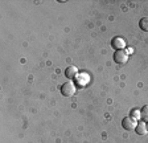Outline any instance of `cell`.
Returning a JSON list of instances; mask_svg holds the SVG:
<instances>
[{"label": "cell", "mask_w": 148, "mask_h": 143, "mask_svg": "<svg viewBox=\"0 0 148 143\" xmlns=\"http://www.w3.org/2000/svg\"><path fill=\"white\" fill-rule=\"evenodd\" d=\"M74 93H75V85L73 82L68 81L61 86V94L64 97H71L74 96Z\"/></svg>", "instance_id": "obj_1"}, {"label": "cell", "mask_w": 148, "mask_h": 143, "mask_svg": "<svg viewBox=\"0 0 148 143\" xmlns=\"http://www.w3.org/2000/svg\"><path fill=\"white\" fill-rule=\"evenodd\" d=\"M114 61L116 64L120 65H124L127 61H128V53L126 50H115L114 53Z\"/></svg>", "instance_id": "obj_2"}, {"label": "cell", "mask_w": 148, "mask_h": 143, "mask_svg": "<svg viewBox=\"0 0 148 143\" xmlns=\"http://www.w3.org/2000/svg\"><path fill=\"white\" fill-rule=\"evenodd\" d=\"M136 124H138V122H136L132 117H124L123 121H122V126H123V129L124 130H127V131L135 130Z\"/></svg>", "instance_id": "obj_3"}, {"label": "cell", "mask_w": 148, "mask_h": 143, "mask_svg": "<svg viewBox=\"0 0 148 143\" xmlns=\"http://www.w3.org/2000/svg\"><path fill=\"white\" fill-rule=\"evenodd\" d=\"M111 45L115 50H123V48L126 47V43L122 37H114L111 40Z\"/></svg>", "instance_id": "obj_4"}, {"label": "cell", "mask_w": 148, "mask_h": 143, "mask_svg": "<svg viewBox=\"0 0 148 143\" xmlns=\"http://www.w3.org/2000/svg\"><path fill=\"white\" fill-rule=\"evenodd\" d=\"M135 131H136V134H138V135H145V134L148 133L147 124H145L144 122L139 121L138 124H136V127H135Z\"/></svg>", "instance_id": "obj_5"}, {"label": "cell", "mask_w": 148, "mask_h": 143, "mask_svg": "<svg viewBox=\"0 0 148 143\" xmlns=\"http://www.w3.org/2000/svg\"><path fill=\"white\" fill-rule=\"evenodd\" d=\"M77 73H78V69L75 68V66H69V68L65 70V76H66V78H69V80L75 78Z\"/></svg>", "instance_id": "obj_6"}, {"label": "cell", "mask_w": 148, "mask_h": 143, "mask_svg": "<svg viewBox=\"0 0 148 143\" xmlns=\"http://www.w3.org/2000/svg\"><path fill=\"white\" fill-rule=\"evenodd\" d=\"M139 27H140L142 31L148 32V17H143V19H140V21H139Z\"/></svg>", "instance_id": "obj_7"}, {"label": "cell", "mask_w": 148, "mask_h": 143, "mask_svg": "<svg viewBox=\"0 0 148 143\" xmlns=\"http://www.w3.org/2000/svg\"><path fill=\"white\" fill-rule=\"evenodd\" d=\"M140 114H142V119L144 122H148V103L147 105H144L140 109Z\"/></svg>", "instance_id": "obj_8"}, {"label": "cell", "mask_w": 148, "mask_h": 143, "mask_svg": "<svg viewBox=\"0 0 148 143\" xmlns=\"http://www.w3.org/2000/svg\"><path fill=\"white\" fill-rule=\"evenodd\" d=\"M131 117H132L135 121H138V119L142 118V114H140V110L139 109H134L132 111H131Z\"/></svg>", "instance_id": "obj_9"}, {"label": "cell", "mask_w": 148, "mask_h": 143, "mask_svg": "<svg viewBox=\"0 0 148 143\" xmlns=\"http://www.w3.org/2000/svg\"><path fill=\"white\" fill-rule=\"evenodd\" d=\"M147 130H148V124H147Z\"/></svg>", "instance_id": "obj_10"}]
</instances>
